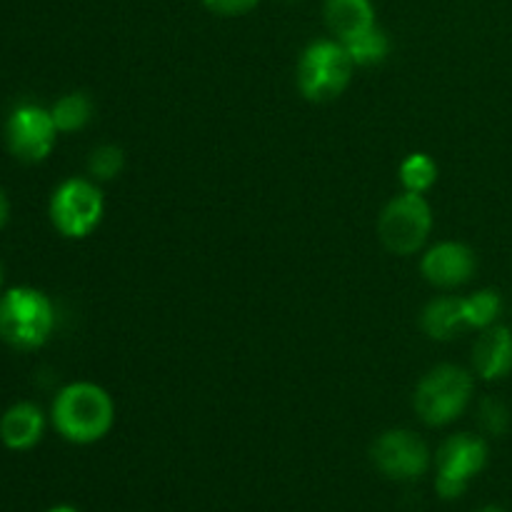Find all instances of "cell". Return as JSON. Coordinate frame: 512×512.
Returning a JSON list of instances; mask_svg holds the SVG:
<instances>
[{
  "label": "cell",
  "mask_w": 512,
  "mask_h": 512,
  "mask_svg": "<svg viewBox=\"0 0 512 512\" xmlns=\"http://www.w3.org/2000/svg\"><path fill=\"white\" fill-rule=\"evenodd\" d=\"M433 233V208L420 193H408L390 198L378 218V238L393 255H415L425 248Z\"/></svg>",
  "instance_id": "6"
},
{
  "label": "cell",
  "mask_w": 512,
  "mask_h": 512,
  "mask_svg": "<svg viewBox=\"0 0 512 512\" xmlns=\"http://www.w3.org/2000/svg\"><path fill=\"white\" fill-rule=\"evenodd\" d=\"M50 425L73 445H93L113 430L115 403L108 390L90 380H75L55 393Z\"/></svg>",
  "instance_id": "1"
},
{
  "label": "cell",
  "mask_w": 512,
  "mask_h": 512,
  "mask_svg": "<svg viewBox=\"0 0 512 512\" xmlns=\"http://www.w3.org/2000/svg\"><path fill=\"white\" fill-rule=\"evenodd\" d=\"M125 168V153L120 145L103 143L98 148L90 150L88 155V175L95 183H108V180L118 178Z\"/></svg>",
  "instance_id": "19"
},
{
  "label": "cell",
  "mask_w": 512,
  "mask_h": 512,
  "mask_svg": "<svg viewBox=\"0 0 512 512\" xmlns=\"http://www.w3.org/2000/svg\"><path fill=\"white\" fill-rule=\"evenodd\" d=\"M478 423L485 433L500 438V435L508 433L510 428V408L503 400L485 398L478 408Z\"/></svg>",
  "instance_id": "20"
},
{
  "label": "cell",
  "mask_w": 512,
  "mask_h": 512,
  "mask_svg": "<svg viewBox=\"0 0 512 512\" xmlns=\"http://www.w3.org/2000/svg\"><path fill=\"white\" fill-rule=\"evenodd\" d=\"M343 45L350 53V58H353L355 68H373V65L383 63L390 53V38L380 25L365 30L363 35H358V38L348 40Z\"/></svg>",
  "instance_id": "18"
},
{
  "label": "cell",
  "mask_w": 512,
  "mask_h": 512,
  "mask_svg": "<svg viewBox=\"0 0 512 512\" xmlns=\"http://www.w3.org/2000/svg\"><path fill=\"white\" fill-rule=\"evenodd\" d=\"M500 313H503V298L498 290L480 288L475 293L463 298V315L465 328L468 330H488L500 323Z\"/></svg>",
  "instance_id": "16"
},
{
  "label": "cell",
  "mask_w": 512,
  "mask_h": 512,
  "mask_svg": "<svg viewBox=\"0 0 512 512\" xmlns=\"http://www.w3.org/2000/svg\"><path fill=\"white\" fill-rule=\"evenodd\" d=\"M105 215V198L93 178H68L53 190L48 218L68 240H83L98 230Z\"/></svg>",
  "instance_id": "5"
},
{
  "label": "cell",
  "mask_w": 512,
  "mask_h": 512,
  "mask_svg": "<svg viewBox=\"0 0 512 512\" xmlns=\"http://www.w3.org/2000/svg\"><path fill=\"white\" fill-rule=\"evenodd\" d=\"M353 70V58L340 40L320 38L300 53L295 83L310 103H330L348 90Z\"/></svg>",
  "instance_id": "4"
},
{
  "label": "cell",
  "mask_w": 512,
  "mask_h": 512,
  "mask_svg": "<svg viewBox=\"0 0 512 512\" xmlns=\"http://www.w3.org/2000/svg\"><path fill=\"white\" fill-rule=\"evenodd\" d=\"M3 263H0V293H3Z\"/></svg>",
  "instance_id": "25"
},
{
  "label": "cell",
  "mask_w": 512,
  "mask_h": 512,
  "mask_svg": "<svg viewBox=\"0 0 512 512\" xmlns=\"http://www.w3.org/2000/svg\"><path fill=\"white\" fill-rule=\"evenodd\" d=\"M93 100L90 95L73 90V93H65L50 105V115L55 120V128L58 133H78L85 125L93 120Z\"/></svg>",
  "instance_id": "15"
},
{
  "label": "cell",
  "mask_w": 512,
  "mask_h": 512,
  "mask_svg": "<svg viewBox=\"0 0 512 512\" xmlns=\"http://www.w3.org/2000/svg\"><path fill=\"white\" fill-rule=\"evenodd\" d=\"M258 3L260 0H203V5L210 13L223 15V18H235V15L250 13Z\"/></svg>",
  "instance_id": "21"
},
{
  "label": "cell",
  "mask_w": 512,
  "mask_h": 512,
  "mask_svg": "<svg viewBox=\"0 0 512 512\" xmlns=\"http://www.w3.org/2000/svg\"><path fill=\"white\" fill-rule=\"evenodd\" d=\"M490 458L483 435H450L435 455V493L443 500L463 498L470 480L478 478Z\"/></svg>",
  "instance_id": "7"
},
{
  "label": "cell",
  "mask_w": 512,
  "mask_h": 512,
  "mask_svg": "<svg viewBox=\"0 0 512 512\" xmlns=\"http://www.w3.org/2000/svg\"><path fill=\"white\" fill-rule=\"evenodd\" d=\"M475 512H505V510L500 508V505H485V508H480V510H475Z\"/></svg>",
  "instance_id": "24"
},
{
  "label": "cell",
  "mask_w": 512,
  "mask_h": 512,
  "mask_svg": "<svg viewBox=\"0 0 512 512\" xmlns=\"http://www.w3.org/2000/svg\"><path fill=\"white\" fill-rule=\"evenodd\" d=\"M45 512H80V510L73 508V505H53V508Z\"/></svg>",
  "instance_id": "23"
},
{
  "label": "cell",
  "mask_w": 512,
  "mask_h": 512,
  "mask_svg": "<svg viewBox=\"0 0 512 512\" xmlns=\"http://www.w3.org/2000/svg\"><path fill=\"white\" fill-rule=\"evenodd\" d=\"M478 268L473 248L458 240H440L420 258V273L433 288L455 290L470 283Z\"/></svg>",
  "instance_id": "10"
},
{
  "label": "cell",
  "mask_w": 512,
  "mask_h": 512,
  "mask_svg": "<svg viewBox=\"0 0 512 512\" xmlns=\"http://www.w3.org/2000/svg\"><path fill=\"white\" fill-rule=\"evenodd\" d=\"M48 415L33 400H20L0 415V443L13 453H28L43 440Z\"/></svg>",
  "instance_id": "11"
},
{
  "label": "cell",
  "mask_w": 512,
  "mask_h": 512,
  "mask_svg": "<svg viewBox=\"0 0 512 512\" xmlns=\"http://www.w3.org/2000/svg\"><path fill=\"white\" fill-rule=\"evenodd\" d=\"M55 305L33 285H13L0 293V340L13 350H38L53 338Z\"/></svg>",
  "instance_id": "2"
},
{
  "label": "cell",
  "mask_w": 512,
  "mask_h": 512,
  "mask_svg": "<svg viewBox=\"0 0 512 512\" xmlns=\"http://www.w3.org/2000/svg\"><path fill=\"white\" fill-rule=\"evenodd\" d=\"M370 460L385 478L408 483V480H418L428 473L433 455L418 433L393 428L378 435V440L370 448Z\"/></svg>",
  "instance_id": "9"
},
{
  "label": "cell",
  "mask_w": 512,
  "mask_h": 512,
  "mask_svg": "<svg viewBox=\"0 0 512 512\" xmlns=\"http://www.w3.org/2000/svg\"><path fill=\"white\" fill-rule=\"evenodd\" d=\"M473 373L485 383L508 378L512 373V328L498 323L480 330L473 345Z\"/></svg>",
  "instance_id": "12"
},
{
  "label": "cell",
  "mask_w": 512,
  "mask_h": 512,
  "mask_svg": "<svg viewBox=\"0 0 512 512\" xmlns=\"http://www.w3.org/2000/svg\"><path fill=\"white\" fill-rule=\"evenodd\" d=\"M323 15L330 35L340 43H348L378 25L370 0H325Z\"/></svg>",
  "instance_id": "13"
},
{
  "label": "cell",
  "mask_w": 512,
  "mask_h": 512,
  "mask_svg": "<svg viewBox=\"0 0 512 512\" xmlns=\"http://www.w3.org/2000/svg\"><path fill=\"white\" fill-rule=\"evenodd\" d=\"M58 143V128L50 108L38 103H20L5 120V145L20 163H43Z\"/></svg>",
  "instance_id": "8"
},
{
  "label": "cell",
  "mask_w": 512,
  "mask_h": 512,
  "mask_svg": "<svg viewBox=\"0 0 512 512\" xmlns=\"http://www.w3.org/2000/svg\"><path fill=\"white\" fill-rule=\"evenodd\" d=\"M420 328L430 340H438V343H448L460 330H468L465 328L463 298L438 295V298L430 300L420 313Z\"/></svg>",
  "instance_id": "14"
},
{
  "label": "cell",
  "mask_w": 512,
  "mask_h": 512,
  "mask_svg": "<svg viewBox=\"0 0 512 512\" xmlns=\"http://www.w3.org/2000/svg\"><path fill=\"white\" fill-rule=\"evenodd\" d=\"M475 390V373L463 365L443 363L420 378L413 393V408L430 428H445L468 410Z\"/></svg>",
  "instance_id": "3"
},
{
  "label": "cell",
  "mask_w": 512,
  "mask_h": 512,
  "mask_svg": "<svg viewBox=\"0 0 512 512\" xmlns=\"http://www.w3.org/2000/svg\"><path fill=\"white\" fill-rule=\"evenodd\" d=\"M440 168L428 153H410L408 158H403L398 168V178L403 190L408 193H420L425 195L435 183H438Z\"/></svg>",
  "instance_id": "17"
},
{
  "label": "cell",
  "mask_w": 512,
  "mask_h": 512,
  "mask_svg": "<svg viewBox=\"0 0 512 512\" xmlns=\"http://www.w3.org/2000/svg\"><path fill=\"white\" fill-rule=\"evenodd\" d=\"M8 223H10V200H8V193L3 190V185H0V233H3Z\"/></svg>",
  "instance_id": "22"
}]
</instances>
